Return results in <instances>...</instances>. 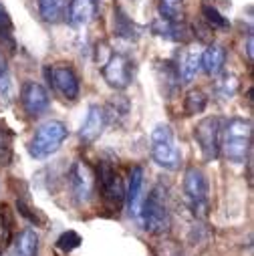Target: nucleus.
<instances>
[{
  "instance_id": "nucleus-1",
  "label": "nucleus",
  "mask_w": 254,
  "mask_h": 256,
  "mask_svg": "<svg viewBox=\"0 0 254 256\" xmlns=\"http://www.w3.org/2000/svg\"><path fill=\"white\" fill-rule=\"evenodd\" d=\"M252 146V123L242 117H232L220 130V152L234 164L246 162Z\"/></svg>"
},
{
  "instance_id": "nucleus-2",
  "label": "nucleus",
  "mask_w": 254,
  "mask_h": 256,
  "mask_svg": "<svg viewBox=\"0 0 254 256\" xmlns=\"http://www.w3.org/2000/svg\"><path fill=\"white\" fill-rule=\"evenodd\" d=\"M67 136H69L67 125L62 121L50 119V121L42 123L34 132V136L28 144V152L34 160H44V158L52 156L54 152H58V148L67 140Z\"/></svg>"
},
{
  "instance_id": "nucleus-3",
  "label": "nucleus",
  "mask_w": 254,
  "mask_h": 256,
  "mask_svg": "<svg viewBox=\"0 0 254 256\" xmlns=\"http://www.w3.org/2000/svg\"><path fill=\"white\" fill-rule=\"evenodd\" d=\"M152 158L164 170L176 172L180 168L182 154H180V150L176 146L174 132H172L170 125L160 123L156 130L152 132Z\"/></svg>"
},
{
  "instance_id": "nucleus-4",
  "label": "nucleus",
  "mask_w": 254,
  "mask_h": 256,
  "mask_svg": "<svg viewBox=\"0 0 254 256\" xmlns=\"http://www.w3.org/2000/svg\"><path fill=\"white\" fill-rule=\"evenodd\" d=\"M208 194H210V186L206 174L200 168H188L184 176V196L192 212L200 218L208 216V208H210Z\"/></svg>"
},
{
  "instance_id": "nucleus-5",
  "label": "nucleus",
  "mask_w": 254,
  "mask_h": 256,
  "mask_svg": "<svg viewBox=\"0 0 254 256\" xmlns=\"http://www.w3.org/2000/svg\"><path fill=\"white\" fill-rule=\"evenodd\" d=\"M140 218L144 220V228L154 236H162L170 230V212L158 190L146 198L144 206L140 208Z\"/></svg>"
},
{
  "instance_id": "nucleus-6",
  "label": "nucleus",
  "mask_w": 254,
  "mask_h": 256,
  "mask_svg": "<svg viewBox=\"0 0 254 256\" xmlns=\"http://www.w3.org/2000/svg\"><path fill=\"white\" fill-rule=\"evenodd\" d=\"M69 186L75 202L79 206H87L95 196V186H97V178L91 166L85 164L83 160H77L69 170Z\"/></svg>"
},
{
  "instance_id": "nucleus-7",
  "label": "nucleus",
  "mask_w": 254,
  "mask_h": 256,
  "mask_svg": "<svg viewBox=\"0 0 254 256\" xmlns=\"http://www.w3.org/2000/svg\"><path fill=\"white\" fill-rule=\"evenodd\" d=\"M95 178H97L103 200L109 204V208L119 210L123 200H125V188H123V180L117 174V170L109 162H101Z\"/></svg>"
},
{
  "instance_id": "nucleus-8",
  "label": "nucleus",
  "mask_w": 254,
  "mask_h": 256,
  "mask_svg": "<svg viewBox=\"0 0 254 256\" xmlns=\"http://www.w3.org/2000/svg\"><path fill=\"white\" fill-rule=\"evenodd\" d=\"M220 119L218 117H204L196 127H194V138L200 146V152L204 160L212 162L220 154Z\"/></svg>"
},
{
  "instance_id": "nucleus-9",
  "label": "nucleus",
  "mask_w": 254,
  "mask_h": 256,
  "mask_svg": "<svg viewBox=\"0 0 254 256\" xmlns=\"http://www.w3.org/2000/svg\"><path fill=\"white\" fill-rule=\"evenodd\" d=\"M103 71V79L109 87H113L115 91H123L132 85L134 81V73H132V60L125 54H111L107 58V62L101 67Z\"/></svg>"
},
{
  "instance_id": "nucleus-10",
  "label": "nucleus",
  "mask_w": 254,
  "mask_h": 256,
  "mask_svg": "<svg viewBox=\"0 0 254 256\" xmlns=\"http://www.w3.org/2000/svg\"><path fill=\"white\" fill-rule=\"evenodd\" d=\"M46 75H48L54 91L60 97H65L69 101H75L79 97L81 83H79V77L73 71V67L65 65V62H56V65H52V67L46 69Z\"/></svg>"
},
{
  "instance_id": "nucleus-11",
  "label": "nucleus",
  "mask_w": 254,
  "mask_h": 256,
  "mask_svg": "<svg viewBox=\"0 0 254 256\" xmlns=\"http://www.w3.org/2000/svg\"><path fill=\"white\" fill-rule=\"evenodd\" d=\"M20 103H22V109L26 115L30 117H38L42 115L46 109H48V93L46 89L40 85V83H34V81H28L22 85V91H20Z\"/></svg>"
},
{
  "instance_id": "nucleus-12",
  "label": "nucleus",
  "mask_w": 254,
  "mask_h": 256,
  "mask_svg": "<svg viewBox=\"0 0 254 256\" xmlns=\"http://www.w3.org/2000/svg\"><path fill=\"white\" fill-rule=\"evenodd\" d=\"M105 125H107V119H105V111L103 107L99 105H91L89 111H87V117L81 125V130H79V140L83 146H91L95 140H99V136L103 134L105 130Z\"/></svg>"
},
{
  "instance_id": "nucleus-13",
  "label": "nucleus",
  "mask_w": 254,
  "mask_h": 256,
  "mask_svg": "<svg viewBox=\"0 0 254 256\" xmlns=\"http://www.w3.org/2000/svg\"><path fill=\"white\" fill-rule=\"evenodd\" d=\"M97 14V0H69L67 22L71 26H85Z\"/></svg>"
},
{
  "instance_id": "nucleus-14",
  "label": "nucleus",
  "mask_w": 254,
  "mask_h": 256,
  "mask_svg": "<svg viewBox=\"0 0 254 256\" xmlns=\"http://www.w3.org/2000/svg\"><path fill=\"white\" fill-rule=\"evenodd\" d=\"M142 190H144V168L142 166H134L130 170V184H127V192H125L127 208H130V214L134 218H140Z\"/></svg>"
},
{
  "instance_id": "nucleus-15",
  "label": "nucleus",
  "mask_w": 254,
  "mask_h": 256,
  "mask_svg": "<svg viewBox=\"0 0 254 256\" xmlns=\"http://www.w3.org/2000/svg\"><path fill=\"white\" fill-rule=\"evenodd\" d=\"M200 58H202V50L200 48L190 46V48L184 50V54L180 58V67H178V73H180L182 83L190 85V83L196 79V75L200 71Z\"/></svg>"
},
{
  "instance_id": "nucleus-16",
  "label": "nucleus",
  "mask_w": 254,
  "mask_h": 256,
  "mask_svg": "<svg viewBox=\"0 0 254 256\" xmlns=\"http://www.w3.org/2000/svg\"><path fill=\"white\" fill-rule=\"evenodd\" d=\"M224 62H226V48H224V46H220V44H210V46L202 52L200 67H202L208 75L216 77V75H220V73H222Z\"/></svg>"
},
{
  "instance_id": "nucleus-17",
  "label": "nucleus",
  "mask_w": 254,
  "mask_h": 256,
  "mask_svg": "<svg viewBox=\"0 0 254 256\" xmlns=\"http://www.w3.org/2000/svg\"><path fill=\"white\" fill-rule=\"evenodd\" d=\"M105 111V119L113 121V123H123L127 119V115L132 113V103L125 95H113L109 99V103L103 107Z\"/></svg>"
},
{
  "instance_id": "nucleus-18",
  "label": "nucleus",
  "mask_w": 254,
  "mask_h": 256,
  "mask_svg": "<svg viewBox=\"0 0 254 256\" xmlns=\"http://www.w3.org/2000/svg\"><path fill=\"white\" fill-rule=\"evenodd\" d=\"M69 0H38V12L44 22H58L67 14Z\"/></svg>"
},
{
  "instance_id": "nucleus-19",
  "label": "nucleus",
  "mask_w": 254,
  "mask_h": 256,
  "mask_svg": "<svg viewBox=\"0 0 254 256\" xmlns=\"http://www.w3.org/2000/svg\"><path fill=\"white\" fill-rule=\"evenodd\" d=\"M154 30H156V34H160L164 38H170V40H176V42H184L190 36L188 26L182 24V20L180 22H170V20L160 18V20L154 22Z\"/></svg>"
},
{
  "instance_id": "nucleus-20",
  "label": "nucleus",
  "mask_w": 254,
  "mask_h": 256,
  "mask_svg": "<svg viewBox=\"0 0 254 256\" xmlns=\"http://www.w3.org/2000/svg\"><path fill=\"white\" fill-rule=\"evenodd\" d=\"M16 256H38V236L32 228H24L14 242Z\"/></svg>"
},
{
  "instance_id": "nucleus-21",
  "label": "nucleus",
  "mask_w": 254,
  "mask_h": 256,
  "mask_svg": "<svg viewBox=\"0 0 254 256\" xmlns=\"http://www.w3.org/2000/svg\"><path fill=\"white\" fill-rule=\"evenodd\" d=\"M113 32L121 38H127V40L138 38L136 24L130 20V16H127L119 6H115V10H113Z\"/></svg>"
},
{
  "instance_id": "nucleus-22",
  "label": "nucleus",
  "mask_w": 254,
  "mask_h": 256,
  "mask_svg": "<svg viewBox=\"0 0 254 256\" xmlns=\"http://www.w3.org/2000/svg\"><path fill=\"white\" fill-rule=\"evenodd\" d=\"M206 105H208V97L200 89L188 91V95L184 97V111H186V115H198V113H202L206 109Z\"/></svg>"
},
{
  "instance_id": "nucleus-23",
  "label": "nucleus",
  "mask_w": 254,
  "mask_h": 256,
  "mask_svg": "<svg viewBox=\"0 0 254 256\" xmlns=\"http://www.w3.org/2000/svg\"><path fill=\"white\" fill-rule=\"evenodd\" d=\"M240 89V81L234 73H222L216 79V93L222 99H232Z\"/></svg>"
},
{
  "instance_id": "nucleus-24",
  "label": "nucleus",
  "mask_w": 254,
  "mask_h": 256,
  "mask_svg": "<svg viewBox=\"0 0 254 256\" xmlns=\"http://www.w3.org/2000/svg\"><path fill=\"white\" fill-rule=\"evenodd\" d=\"M160 18L170 20V22H180L184 16V0H160L158 4Z\"/></svg>"
},
{
  "instance_id": "nucleus-25",
  "label": "nucleus",
  "mask_w": 254,
  "mask_h": 256,
  "mask_svg": "<svg viewBox=\"0 0 254 256\" xmlns=\"http://www.w3.org/2000/svg\"><path fill=\"white\" fill-rule=\"evenodd\" d=\"M12 160V132L0 119V166H8Z\"/></svg>"
},
{
  "instance_id": "nucleus-26",
  "label": "nucleus",
  "mask_w": 254,
  "mask_h": 256,
  "mask_svg": "<svg viewBox=\"0 0 254 256\" xmlns=\"http://www.w3.org/2000/svg\"><path fill=\"white\" fill-rule=\"evenodd\" d=\"M160 73H162V79H164V87H166V91L170 93V95H174L178 89H180V73H178V69L172 65V62H160V69H158Z\"/></svg>"
},
{
  "instance_id": "nucleus-27",
  "label": "nucleus",
  "mask_w": 254,
  "mask_h": 256,
  "mask_svg": "<svg viewBox=\"0 0 254 256\" xmlns=\"http://www.w3.org/2000/svg\"><path fill=\"white\" fill-rule=\"evenodd\" d=\"M16 210H18L20 216H24V218H26L30 224H34V226H46V224H48L46 216H44L38 208H32L28 202H24V200H20V198H16Z\"/></svg>"
},
{
  "instance_id": "nucleus-28",
  "label": "nucleus",
  "mask_w": 254,
  "mask_h": 256,
  "mask_svg": "<svg viewBox=\"0 0 254 256\" xmlns=\"http://www.w3.org/2000/svg\"><path fill=\"white\" fill-rule=\"evenodd\" d=\"M202 16H204V22L210 26V28H220V30H226L230 26L228 18L220 14V10L212 4H204L202 6Z\"/></svg>"
},
{
  "instance_id": "nucleus-29",
  "label": "nucleus",
  "mask_w": 254,
  "mask_h": 256,
  "mask_svg": "<svg viewBox=\"0 0 254 256\" xmlns=\"http://www.w3.org/2000/svg\"><path fill=\"white\" fill-rule=\"evenodd\" d=\"M81 242H83V238H81L75 230H67V232H62V234L58 236V240H56V248L69 254V252H73L75 248H79Z\"/></svg>"
},
{
  "instance_id": "nucleus-30",
  "label": "nucleus",
  "mask_w": 254,
  "mask_h": 256,
  "mask_svg": "<svg viewBox=\"0 0 254 256\" xmlns=\"http://www.w3.org/2000/svg\"><path fill=\"white\" fill-rule=\"evenodd\" d=\"M12 240V220H10V214L6 210H2L0 214V248H8Z\"/></svg>"
},
{
  "instance_id": "nucleus-31",
  "label": "nucleus",
  "mask_w": 254,
  "mask_h": 256,
  "mask_svg": "<svg viewBox=\"0 0 254 256\" xmlns=\"http://www.w3.org/2000/svg\"><path fill=\"white\" fill-rule=\"evenodd\" d=\"M10 34H12V18L6 10V6L0 2V40H8L12 44Z\"/></svg>"
},
{
  "instance_id": "nucleus-32",
  "label": "nucleus",
  "mask_w": 254,
  "mask_h": 256,
  "mask_svg": "<svg viewBox=\"0 0 254 256\" xmlns=\"http://www.w3.org/2000/svg\"><path fill=\"white\" fill-rule=\"evenodd\" d=\"M246 54H248V60H252V56H254V42H252V34H248V40H246Z\"/></svg>"
},
{
  "instance_id": "nucleus-33",
  "label": "nucleus",
  "mask_w": 254,
  "mask_h": 256,
  "mask_svg": "<svg viewBox=\"0 0 254 256\" xmlns=\"http://www.w3.org/2000/svg\"><path fill=\"white\" fill-rule=\"evenodd\" d=\"M6 75V58L2 54V50H0V77H4Z\"/></svg>"
}]
</instances>
